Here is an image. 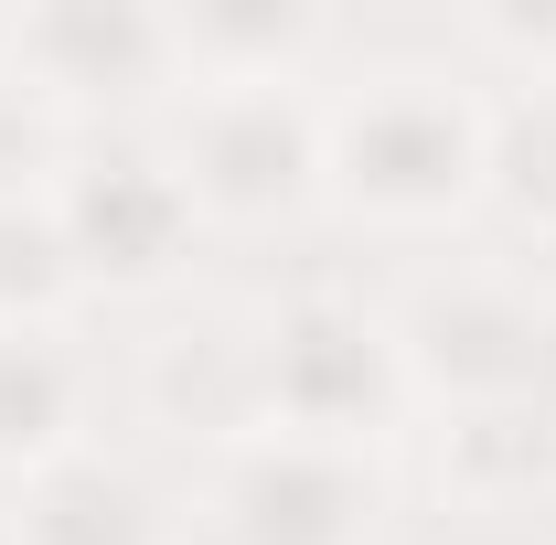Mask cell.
Returning a JSON list of instances; mask_svg holds the SVG:
<instances>
[{
    "label": "cell",
    "instance_id": "9a60e30c",
    "mask_svg": "<svg viewBox=\"0 0 556 545\" xmlns=\"http://www.w3.org/2000/svg\"><path fill=\"white\" fill-rule=\"evenodd\" d=\"M460 65L503 97H546L556 86V0H492L460 22Z\"/></svg>",
    "mask_w": 556,
    "mask_h": 545
},
{
    "label": "cell",
    "instance_id": "52a82bcc",
    "mask_svg": "<svg viewBox=\"0 0 556 545\" xmlns=\"http://www.w3.org/2000/svg\"><path fill=\"white\" fill-rule=\"evenodd\" d=\"M375 524H386V481L364 449L257 428L247 449L204 460V535L193 545H375Z\"/></svg>",
    "mask_w": 556,
    "mask_h": 545
},
{
    "label": "cell",
    "instance_id": "9c48e42d",
    "mask_svg": "<svg viewBox=\"0 0 556 545\" xmlns=\"http://www.w3.org/2000/svg\"><path fill=\"white\" fill-rule=\"evenodd\" d=\"M11 545H193V524L139 460L86 439L75 460L11 481Z\"/></svg>",
    "mask_w": 556,
    "mask_h": 545
},
{
    "label": "cell",
    "instance_id": "e0dca14e",
    "mask_svg": "<svg viewBox=\"0 0 556 545\" xmlns=\"http://www.w3.org/2000/svg\"><path fill=\"white\" fill-rule=\"evenodd\" d=\"M535 396L556 407V300H546V353H535Z\"/></svg>",
    "mask_w": 556,
    "mask_h": 545
},
{
    "label": "cell",
    "instance_id": "8fae6325",
    "mask_svg": "<svg viewBox=\"0 0 556 545\" xmlns=\"http://www.w3.org/2000/svg\"><path fill=\"white\" fill-rule=\"evenodd\" d=\"M439 492L460 514H535V503H556V407L514 396V407L439 417Z\"/></svg>",
    "mask_w": 556,
    "mask_h": 545
},
{
    "label": "cell",
    "instance_id": "6da1fadb",
    "mask_svg": "<svg viewBox=\"0 0 556 545\" xmlns=\"http://www.w3.org/2000/svg\"><path fill=\"white\" fill-rule=\"evenodd\" d=\"M492 193V97L471 65H375L321 97V204L375 236H450Z\"/></svg>",
    "mask_w": 556,
    "mask_h": 545
},
{
    "label": "cell",
    "instance_id": "30bf717a",
    "mask_svg": "<svg viewBox=\"0 0 556 545\" xmlns=\"http://www.w3.org/2000/svg\"><path fill=\"white\" fill-rule=\"evenodd\" d=\"M182 86H311L332 54V11L311 0H193L172 11Z\"/></svg>",
    "mask_w": 556,
    "mask_h": 545
},
{
    "label": "cell",
    "instance_id": "277c9868",
    "mask_svg": "<svg viewBox=\"0 0 556 545\" xmlns=\"http://www.w3.org/2000/svg\"><path fill=\"white\" fill-rule=\"evenodd\" d=\"M161 150L204 236H268L321 204V97L311 86H182Z\"/></svg>",
    "mask_w": 556,
    "mask_h": 545
},
{
    "label": "cell",
    "instance_id": "7a4b0ae2",
    "mask_svg": "<svg viewBox=\"0 0 556 545\" xmlns=\"http://www.w3.org/2000/svg\"><path fill=\"white\" fill-rule=\"evenodd\" d=\"M257 385H268L278 439H321V449H364L396 439L417 417L407 353H396V310L353 300V289H289L257 310Z\"/></svg>",
    "mask_w": 556,
    "mask_h": 545
},
{
    "label": "cell",
    "instance_id": "4fadbf2b",
    "mask_svg": "<svg viewBox=\"0 0 556 545\" xmlns=\"http://www.w3.org/2000/svg\"><path fill=\"white\" fill-rule=\"evenodd\" d=\"M86 278H75V246L43 193L0 204V332H65Z\"/></svg>",
    "mask_w": 556,
    "mask_h": 545
},
{
    "label": "cell",
    "instance_id": "5b68a950",
    "mask_svg": "<svg viewBox=\"0 0 556 545\" xmlns=\"http://www.w3.org/2000/svg\"><path fill=\"white\" fill-rule=\"evenodd\" d=\"M43 204H54V225H65V246H75V278L108 289V300L172 289V278L193 268V246H204V214H193V193H182L172 150L139 139V129L65 139Z\"/></svg>",
    "mask_w": 556,
    "mask_h": 545
},
{
    "label": "cell",
    "instance_id": "ba28073f",
    "mask_svg": "<svg viewBox=\"0 0 556 545\" xmlns=\"http://www.w3.org/2000/svg\"><path fill=\"white\" fill-rule=\"evenodd\" d=\"M139 417L161 428V439H182V449H247L257 428H268V385H257V321H172V332L139 353Z\"/></svg>",
    "mask_w": 556,
    "mask_h": 545
},
{
    "label": "cell",
    "instance_id": "3957f363",
    "mask_svg": "<svg viewBox=\"0 0 556 545\" xmlns=\"http://www.w3.org/2000/svg\"><path fill=\"white\" fill-rule=\"evenodd\" d=\"M0 86L65 139H118L129 118H172V97H182L172 11H139V0L0 11Z\"/></svg>",
    "mask_w": 556,
    "mask_h": 545
},
{
    "label": "cell",
    "instance_id": "2e32d148",
    "mask_svg": "<svg viewBox=\"0 0 556 545\" xmlns=\"http://www.w3.org/2000/svg\"><path fill=\"white\" fill-rule=\"evenodd\" d=\"M54 161H65V129H54V118H33V107L0 86V204L43 193V182H54Z\"/></svg>",
    "mask_w": 556,
    "mask_h": 545
},
{
    "label": "cell",
    "instance_id": "8992f818",
    "mask_svg": "<svg viewBox=\"0 0 556 545\" xmlns=\"http://www.w3.org/2000/svg\"><path fill=\"white\" fill-rule=\"evenodd\" d=\"M396 353H407L417 407L471 417V407H514L535 396V353H546V300L535 278L460 257V268L417 278L407 310H396Z\"/></svg>",
    "mask_w": 556,
    "mask_h": 545
},
{
    "label": "cell",
    "instance_id": "7c38bea8",
    "mask_svg": "<svg viewBox=\"0 0 556 545\" xmlns=\"http://www.w3.org/2000/svg\"><path fill=\"white\" fill-rule=\"evenodd\" d=\"M97 375L65 332H0V481H33L86 449Z\"/></svg>",
    "mask_w": 556,
    "mask_h": 545
},
{
    "label": "cell",
    "instance_id": "5bb4252c",
    "mask_svg": "<svg viewBox=\"0 0 556 545\" xmlns=\"http://www.w3.org/2000/svg\"><path fill=\"white\" fill-rule=\"evenodd\" d=\"M525 236H556V86L546 97H492V193Z\"/></svg>",
    "mask_w": 556,
    "mask_h": 545
}]
</instances>
